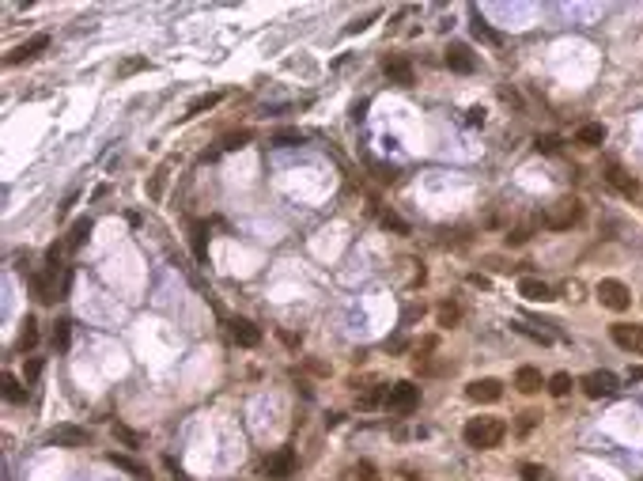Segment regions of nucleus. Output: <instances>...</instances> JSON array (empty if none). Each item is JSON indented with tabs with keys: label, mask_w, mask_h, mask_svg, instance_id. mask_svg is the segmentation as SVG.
Returning <instances> with one entry per match:
<instances>
[{
	"label": "nucleus",
	"mask_w": 643,
	"mask_h": 481,
	"mask_svg": "<svg viewBox=\"0 0 643 481\" xmlns=\"http://www.w3.org/2000/svg\"><path fill=\"white\" fill-rule=\"evenodd\" d=\"M594 292H598L602 307H609V311H628V303H632V292L621 281H598Z\"/></svg>",
	"instance_id": "nucleus-3"
},
{
	"label": "nucleus",
	"mask_w": 643,
	"mask_h": 481,
	"mask_svg": "<svg viewBox=\"0 0 643 481\" xmlns=\"http://www.w3.org/2000/svg\"><path fill=\"white\" fill-rule=\"evenodd\" d=\"M409 481H416V477H409Z\"/></svg>",
	"instance_id": "nucleus-41"
},
{
	"label": "nucleus",
	"mask_w": 643,
	"mask_h": 481,
	"mask_svg": "<svg viewBox=\"0 0 643 481\" xmlns=\"http://www.w3.org/2000/svg\"><path fill=\"white\" fill-rule=\"evenodd\" d=\"M50 443L53 447H87V432L76 428V424H57L50 432Z\"/></svg>",
	"instance_id": "nucleus-8"
},
{
	"label": "nucleus",
	"mask_w": 643,
	"mask_h": 481,
	"mask_svg": "<svg viewBox=\"0 0 643 481\" xmlns=\"http://www.w3.org/2000/svg\"><path fill=\"white\" fill-rule=\"evenodd\" d=\"M69 326H72V322H69V319H61V322H57V330H53V345H57V349L69 345Z\"/></svg>",
	"instance_id": "nucleus-31"
},
{
	"label": "nucleus",
	"mask_w": 643,
	"mask_h": 481,
	"mask_svg": "<svg viewBox=\"0 0 643 481\" xmlns=\"http://www.w3.org/2000/svg\"><path fill=\"white\" fill-rule=\"evenodd\" d=\"M416 405H421V386L416 383H394L390 386V394H386V410L390 413H413Z\"/></svg>",
	"instance_id": "nucleus-2"
},
{
	"label": "nucleus",
	"mask_w": 643,
	"mask_h": 481,
	"mask_svg": "<svg viewBox=\"0 0 643 481\" xmlns=\"http://www.w3.org/2000/svg\"><path fill=\"white\" fill-rule=\"evenodd\" d=\"M250 141V129H239V133H227L223 137V148H242Z\"/></svg>",
	"instance_id": "nucleus-33"
},
{
	"label": "nucleus",
	"mask_w": 643,
	"mask_h": 481,
	"mask_svg": "<svg viewBox=\"0 0 643 481\" xmlns=\"http://www.w3.org/2000/svg\"><path fill=\"white\" fill-rule=\"evenodd\" d=\"M38 372H42V360H38V356L27 360V383H34V379H38Z\"/></svg>",
	"instance_id": "nucleus-37"
},
{
	"label": "nucleus",
	"mask_w": 643,
	"mask_h": 481,
	"mask_svg": "<svg viewBox=\"0 0 643 481\" xmlns=\"http://www.w3.org/2000/svg\"><path fill=\"white\" fill-rule=\"evenodd\" d=\"M390 386H371V391L360 394V410H375V405H386Z\"/></svg>",
	"instance_id": "nucleus-22"
},
{
	"label": "nucleus",
	"mask_w": 643,
	"mask_h": 481,
	"mask_svg": "<svg viewBox=\"0 0 643 481\" xmlns=\"http://www.w3.org/2000/svg\"><path fill=\"white\" fill-rule=\"evenodd\" d=\"M91 228H95V224H91L87 216L76 220V224H72V231H69V239H64V246H69V251H80V243L91 235Z\"/></svg>",
	"instance_id": "nucleus-21"
},
{
	"label": "nucleus",
	"mask_w": 643,
	"mask_h": 481,
	"mask_svg": "<svg viewBox=\"0 0 643 481\" xmlns=\"http://www.w3.org/2000/svg\"><path fill=\"white\" fill-rule=\"evenodd\" d=\"M34 345H38V330H34V319H27L23 330H20V349H23V353H31Z\"/></svg>",
	"instance_id": "nucleus-25"
},
{
	"label": "nucleus",
	"mask_w": 643,
	"mask_h": 481,
	"mask_svg": "<svg viewBox=\"0 0 643 481\" xmlns=\"http://www.w3.org/2000/svg\"><path fill=\"white\" fill-rule=\"evenodd\" d=\"M144 69H152V61H148V57H125L118 64V76H133V72H144Z\"/></svg>",
	"instance_id": "nucleus-24"
},
{
	"label": "nucleus",
	"mask_w": 643,
	"mask_h": 481,
	"mask_svg": "<svg viewBox=\"0 0 643 481\" xmlns=\"http://www.w3.org/2000/svg\"><path fill=\"white\" fill-rule=\"evenodd\" d=\"M220 91H209V95H197L190 106H185V118H197V114H204V110H212V106H220Z\"/></svg>",
	"instance_id": "nucleus-20"
},
{
	"label": "nucleus",
	"mask_w": 643,
	"mask_h": 481,
	"mask_svg": "<svg viewBox=\"0 0 643 481\" xmlns=\"http://www.w3.org/2000/svg\"><path fill=\"white\" fill-rule=\"evenodd\" d=\"M292 470H295V455H292V451H288V447L265 459V474H269V477H276V481L292 477Z\"/></svg>",
	"instance_id": "nucleus-10"
},
{
	"label": "nucleus",
	"mask_w": 643,
	"mask_h": 481,
	"mask_svg": "<svg viewBox=\"0 0 643 481\" xmlns=\"http://www.w3.org/2000/svg\"><path fill=\"white\" fill-rule=\"evenodd\" d=\"M523 481H553V477H549L545 466H537V462H526V466H523Z\"/></svg>",
	"instance_id": "nucleus-30"
},
{
	"label": "nucleus",
	"mask_w": 643,
	"mask_h": 481,
	"mask_svg": "<svg viewBox=\"0 0 643 481\" xmlns=\"http://www.w3.org/2000/svg\"><path fill=\"white\" fill-rule=\"evenodd\" d=\"M469 125H484V110H481V106L469 110Z\"/></svg>",
	"instance_id": "nucleus-39"
},
{
	"label": "nucleus",
	"mask_w": 643,
	"mask_h": 481,
	"mask_svg": "<svg viewBox=\"0 0 643 481\" xmlns=\"http://www.w3.org/2000/svg\"><path fill=\"white\" fill-rule=\"evenodd\" d=\"M4 398H8V402H15V405L27 402V391L15 383V375H8V372H4Z\"/></svg>",
	"instance_id": "nucleus-26"
},
{
	"label": "nucleus",
	"mask_w": 643,
	"mask_h": 481,
	"mask_svg": "<svg viewBox=\"0 0 643 481\" xmlns=\"http://www.w3.org/2000/svg\"><path fill=\"white\" fill-rule=\"evenodd\" d=\"M50 46V34H34L31 42H23V46H15L12 53L4 57V64H23V61H31V57H38V53Z\"/></svg>",
	"instance_id": "nucleus-9"
},
{
	"label": "nucleus",
	"mask_w": 643,
	"mask_h": 481,
	"mask_svg": "<svg viewBox=\"0 0 643 481\" xmlns=\"http://www.w3.org/2000/svg\"><path fill=\"white\" fill-rule=\"evenodd\" d=\"M518 292H523L526 300H534V303L553 300V288H549L545 281H537V277H523V281H518Z\"/></svg>",
	"instance_id": "nucleus-15"
},
{
	"label": "nucleus",
	"mask_w": 643,
	"mask_h": 481,
	"mask_svg": "<svg viewBox=\"0 0 643 481\" xmlns=\"http://www.w3.org/2000/svg\"><path fill=\"white\" fill-rule=\"evenodd\" d=\"M462 436H465L469 447L492 451V447H500V443H503V436H507V424H503L500 417H473L469 424H465Z\"/></svg>",
	"instance_id": "nucleus-1"
},
{
	"label": "nucleus",
	"mask_w": 643,
	"mask_h": 481,
	"mask_svg": "<svg viewBox=\"0 0 643 481\" xmlns=\"http://www.w3.org/2000/svg\"><path fill=\"white\" fill-rule=\"evenodd\" d=\"M579 216H583V205H579L575 197H564V201H556V212H553V216H545V224L556 228V231H564V228L579 224Z\"/></svg>",
	"instance_id": "nucleus-6"
},
{
	"label": "nucleus",
	"mask_w": 643,
	"mask_h": 481,
	"mask_svg": "<svg viewBox=\"0 0 643 481\" xmlns=\"http://www.w3.org/2000/svg\"><path fill=\"white\" fill-rule=\"evenodd\" d=\"M473 34H477V39H484V42H500V34L492 31V27L484 23L481 15H473Z\"/></svg>",
	"instance_id": "nucleus-28"
},
{
	"label": "nucleus",
	"mask_w": 643,
	"mask_h": 481,
	"mask_svg": "<svg viewBox=\"0 0 643 481\" xmlns=\"http://www.w3.org/2000/svg\"><path fill=\"white\" fill-rule=\"evenodd\" d=\"M114 432H118V440L129 443V447H141V436H136V432H129L125 424H114Z\"/></svg>",
	"instance_id": "nucleus-35"
},
{
	"label": "nucleus",
	"mask_w": 643,
	"mask_h": 481,
	"mask_svg": "<svg viewBox=\"0 0 643 481\" xmlns=\"http://www.w3.org/2000/svg\"><path fill=\"white\" fill-rule=\"evenodd\" d=\"M106 462H110V466H118V470H125L129 477L148 481V466H141L136 459H129V455H118V451H110V455H106Z\"/></svg>",
	"instance_id": "nucleus-17"
},
{
	"label": "nucleus",
	"mask_w": 643,
	"mask_h": 481,
	"mask_svg": "<svg viewBox=\"0 0 643 481\" xmlns=\"http://www.w3.org/2000/svg\"><path fill=\"white\" fill-rule=\"evenodd\" d=\"M273 144H281V148L303 144V133H299V129H281V133H273Z\"/></svg>",
	"instance_id": "nucleus-27"
},
{
	"label": "nucleus",
	"mask_w": 643,
	"mask_h": 481,
	"mask_svg": "<svg viewBox=\"0 0 643 481\" xmlns=\"http://www.w3.org/2000/svg\"><path fill=\"white\" fill-rule=\"evenodd\" d=\"M575 144H583V148H598V144H605V125H602V122H586V125H579V129H575Z\"/></svg>",
	"instance_id": "nucleus-14"
},
{
	"label": "nucleus",
	"mask_w": 643,
	"mask_h": 481,
	"mask_svg": "<svg viewBox=\"0 0 643 481\" xmlns=\"http://www.w3.org/2000/svg\"><path fill=\"white\" fill-rule=\"evenodd\" d=\"M537 417H542V413L526 410V413H523V417H518V436H526V432H534V424H537Z\"/></svg>",
	"instance_id": "nucleus-32"
},
{
	"label": "nucleus",
	"mask_w": 643,
	"mask_h": 481,
	"mask_svg": "<svg viewBox=\"0 0 643 481\" xmlns=\"http://www.w3.org/2000/svg\"><path fill=\"white\" fill-rule=\"evenodd\" d=\"M609 337L617 341L624 353H643V326H636V322H613Z\"/></svg>",
	"instance_id": "nucleus-5"
},
{
	"label": "nucleus",
	"mask_w": 643,
	"mask_h": 481,
	"mask_svg": "<svg viewBox=\"0 0 643 481\" xmlns=\"http://www.w3.org/2000/svg\"><path fill=\"white\" fill-rule=\"evenodd\" d=\"M465 398H469V402H500L503 398V383L500 379H473L469 386H465Z\"/></svg>",
	"instance_id": "nucleus-7"
},
{
	"label": "nucleus",
	"mask_w": 643,
	"mask_h": 481,
	"mask_svg": "<svg viewBox=\"0 0 643 481\" xmlns=\"http://www.w3.org/2000/svg\"><path fill=\"white\" fill-rule=\"evenodd\" d=\"M190 243H193V254H197V262H204L209 258V224H193L190 228Z\"/></svg>",
	"instance_id": "nucleus-19"
},
{
	"label": "nucleus",
	"mask_w": 643,
	"mask_h": 481,
	"mask_svg": "<svg viewBox=\"0 0 643 481\" xmlns=\"http://www.w3.org/2000/svg\"><path fill=\"white\" fill-rule=\"evenodd\" d=\"M515 386L523 394H537L545 386V379H542V372H537V368H518L515 372Z\"/></svg>",
	"instance_id": "nucleus-18"
},
{
	"label": "nucleus",
	"mask_w": 643,
	"mask_h": 481,
	"mask_svg": "<svg viewBox=\"0 0 643 481\" xmlns=\"http://www.w3.org/2000/svg\"><path fill=\"white\" fill-rule=\"evenodd\" d=\"M579 386H583L586 398H609V394H617L621 379L613 375V372H591V375H583Z\"/></svg>",
	"instance_id": "nucleus-4"
},
{
	"label": "nucleus",
	"mask_w": 643,
	"mask_h": 481,
	"mask_svg": "<svg viewBox=\"0 0 643 481\" xmlns=\"http://www.w3.org/2000/svg\"><path fill=\"white\" fill-rule=\"evenodd\" d=\"M163 182H167V167H160V171H155L152 186H148V193H152V197H155V201H160V197H163Z\"/></svg>",
	"instance_id": "nucleus-34"
},
{
	"label": "nucleus",
	"mask_w": 643,
	"mask_h": 481,
	"mask_svg": "<svg viewBox=\"0 0 643 481\" xmlns=\"http://www.w3.org/2000/svg\"><path fill=\"white\" fill-rule=\"evenodd\" d=\"M458 319H462L458 303H443V307H439V326H454Z\"/></svg>",
	"instance_id": "nucleus-29"
},
{
	"label": "nucleus",
	"mask_w": 643,
	"mask_h": 481,
	"mask_svg": "<svg viewBox=\"0 0 643 481\" xmlns=\"http://www.w3.org/2000/svg\"><path fill=\"white\" fill-rule=\"evenodd\" d=\"M443 61L451 64L454 72H473V53H469V46H462V42H451V46H446Z\"/></svg>",
	"instance_id": "nucleus-13"
},
{
	"label": "nucleus",
	"mask_w": 643,
	"mask_h": 481,
	"mask_svg": "<svg viewBox=\"0 0 643 481\" xmlns=\"http://www.w3.org/2000/svg\"><path fill=\"white\" fill-rule=\"evenodd\" d=\"M537 152H556V148H560V141H556V137H537Z\"/></svg>",
	"instance_id": "nucleus-36"
},
{
	"label": "nucleus",
	"mask_w": 643,
	"mask_h": 481,
	"mask_svg": "<svg viewBox=\"0 0 643 481\" xmlns=\"http://www.w3.org/2000/svg\"><path fill=\"white\" fill-rule=\"evenodd\" d=\"M356 474H360L363 481H379V474H375V466H371V462H360V466H356Z\"/></svg>",
	"instance_id": "nucleus-38"
},
{
	"label": "nucleus",
	"mask_w": 643,
	"mask_h": 481,
	"mask_svg": "<svg viewBox=\"0 0 643 481\" xmlns=\"http://www.w3.org/2000/svg\"><path fill=\"white\" fill-rule=\"evenodd\" d=\"M382 224H386V228H394V231H405V224H402L397 216H382Z\"/></svg>",
	"instance_id": "nucleus-40"
},
{
	"label": "nucleus",
	"mask_w": 643,
	"mask_h": 481,
	"mask_svg": "<svg viewBox=\"0 0 643 481\" xmlns=\"http://www.w3.org/2000/svg\"><path fill=\"white\" fill-rule=\"evenodd\" d=\"M231 337H235L242 349H257V345H262V330H257L254 322H246V319L231 322Z\"/></svg>",
	"instance_id": "nucleus-12"
},
{
	"label": "nucleus",
	"mask_w": 643,
	"mask_h": 481,
	"mask_svg": "<svg viewBox=\"0 0 643 481\" xmlns=\"http://www.w3.org/2000/svg\"><path fill=\"white\" fill-rule=\"evenodd\" d=\"M605 182H609V186H617L624 197H636V190H640L636 179H628V174H624L617 163H609V167H605Z\"/></svg>",
	"instance_id": "nucleus-16"
},
{
	"label": "nucleus",
	"mask_w": 643,
	"mask_h": 481,
	"mask_svg": "<svg viewBox=\"0 0 643 481\" xmlns=\"http://www.w3.org/2000/svg\"><path fill=\"white\" fill-rule=\"evenodd\" d=\"M549 394H553V398H567V394H572V375L556 372L553 379H549Z\"/></svg>",
	"instance_id": "nucleus-23"
},
{
	"label": "nucleus",
	"mask_w": 643,
	"mask_h": 481,
	"mask_svg": "<svg viewBox=\"0 0 643 481\" xmlns=\"http://www.w3.org/2000/svg\"><path fill=\"white\" fill-rule=\"evenodd\" d=\"M382 69H386V76L394 80L397 88H413V64H409L405 57H397V53H394V57L382 61Z\"/></svg>",
	"instance_id": "nucleus-11"
}]
</instances>
